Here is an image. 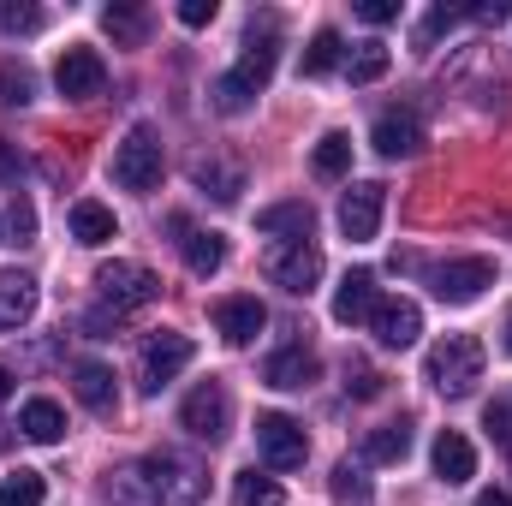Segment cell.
Wrapping results in <instances>:
<instances>
[{"label":"cell","instance_id":"obj_1","mask_svg":"<svg viewBox=\"0 0 512 506\" xmlns=\"http://www.w3.org/2000/svg\"><path fill=\"white\" fill-rule=\"evenodd\" d=\"M209 489L203 465L179 459V453H149L126 471H114L108 483V501L114 506H197Z\"/></svg>","mask_w":512,"mask_h":506},{"label":"cell","instance_id":"obj_2","mask_svg":"<svg viewBox=\"0 0 512 506\" xmlns=\"http://www.w3.org/2000/svg\"><path fill=\"white\" fill-rule=\"evenodd\" d=\"M274 60H280V36H274V18H268L262 30L251 24V42H245L239 66L215 78V108H221V114H245L256 96L268 90V78H274Z\"/></svg>","mask_w":512,"mask_h":506},{"label":"cell","instance_id":"obj_3","mask_svg":"<svg viewBox=\"0 0 512 506\" xmlns=\"http://www.w3.org/2000/svg\"><path fill=\"white\" fill-rule=\"evenodd\" d=\"M483 340H471V334H447L441 346H429V358H423V376L435 393H447V399H465L477 381H483Z\"/></svg>","mask_w":512,"mask_h":506},{"label":"cell","instance_id":"obj_4","mask_svg":"<svg viewBox=\"0 0 512 506\" xmlns=\"http://www.w3.org/2000/svg\"><path fill=\"white\" fill-rule=\"evenodd\" d=\"M96 292H102V310L126 316V310H143V304H155L161 280H155L143 262H126V256H114V262H102V268H96Z\"/></svg>","mask_w":512,"mask_h":506},{"label":"cell","instance_id":"obj_5","mask_svg":"<svg viewBox=\"0 0 512 506\" xmlns=\"http://www.w3.org/2000/svg\"><path fill=\"white\" fill-rule=\"evenodd\" d=\"M114 179L126 185V191H155L161 185V137L155 126H137L120 137V149H114Z\"/></svg>","mask_w":512,"mask_h":506},{"label":"cell","instance_id":"obj_6","mask_svg":"<svg viewBox=\"0 0 512 506\" xmlns=\"http://www.w3.org/2000/svg\"><path fill=\"white\" fill-rule=\"evenodd\" d=\"M179 423L197 441H227V429H233V393L221 381H197L185 393V405H179Z\"/></svg>","mask_w":512,"mask_h":506},{"label":"cell","instance_id":"obj_7","mask_svg":"<svg viewBox=\"0 0 512 506\" xmlns=\"http://www.w3.org/2000/svg\"><path fill=\"white\" fill-rule=\"evenodd\" d=\"M256 453H262L274 471H298V465L310 459V435H304V423H292L286 411H262V417H256Z\"/></svg>","mask_w":512,"mask_h":506},{"label":"cell","instance_id":"obj_8","mask_svg":"<svg viewBox=\"0 0 512 506\" xmlns=\"http://www.w3.org/2000/svg\"><path fill=\"white\" fill-rule=\"evenodd\" d=\"M429 286H435L441 304H477L495 286V262L489 256H453V262H441L429 274Z\"/></svg>","mask_w":512,"mask_h":506},{"label":"cell","instance_id":"obj_9","mask_svg":"<svg viewBox=\"0 0 512 506\" xmlns=\"http://www.w3.org/2000/svg\"><path fill=\"white\" fill-rule=\"evenodd\" d=\"M191 358H197V346H191L185 334H155V340L143 346V358H137V387H143V393H161Z\"/></svg>","mask_w":512,"mask_h":506},{"label":"cell","instance_id":"obj_10","mask_svg":"<svg viewBox=\"0 0 512 506\" xmlns=\"http://www.w3.org/2000/svg\"><path fill=\"white\" fill-rule=\"evenodd\" d=\"M268 280H274L280 292L304 298V292L322 280V251H316L310 239H298V245H274V251H268Z\"/></svg>","mask_w":512,"mask_h":506},{"label":"cell","instance_id":"obj_11","mask_svg":"<svg viewBox=\"0 0 512 506\" xmlns=\"http://www.w3.org/2000/svg\"><path fill=\"white\" fill-rule=\"evenodd\" d=\"M382 209H387V185H376V179L352 185V191L340 197V233H346L352 245H370V239L382 233Z\"/></svg>","mask_w":512,"mask_h":506},{"label":"cell","instance_id":"obj_12","mask_svg":"<svg viewBox=\"0 0 512 506\" xmlns=\"http://www.w3.org/2000/svg\"><path fill=\"white\" fill-rule=\"evenodd\" d=\"M54 90H60L66 102H90V96H102V90H108V66H102V54H96V48H66L60 66H54Z\"/></svg>","mask_w":512,"mask_h":506},{"label":"cell","instance_id":"obj_13","mask_svg":"<svg viewBox=\"0 0 512 506\" xmlns=\"http://www.w3.org/2000/svg\"><path fill=\"white\" fill-rule=\"evenodd\" d=\"M215 328L227 346H251L256 334L268 328V310L256 292H233V298H215Z\"/></svg>","mask_w":512,"mask_h":506},{"label":"cell","instance_id":"obj_14","mask_svg":"<svg viewBox=\"0 0 512 506\" xmlns=\"http://www.w3.org/2000/svg\"><path fill=\"white\" fill-rule=\"evenodd\" d=\"M370 334L382 340L387 352H405V346H417V334H423V310H417L411 298H382V304L370 310Z\"/></svg>","mask_w":512,"mask_h":506},{"label":"cell","instance_id":"obj_15","mask_svg":"<svg viewBox=\"0 0 512 506\" xmlns=\"http://www.w3.org/2000/svg\"><path fill=\"white\" fill-rule=\"evenodd\" d=\"M429 465H435V477L453 489V483H471L477 477V447L459 435V429H441L435 435V447H429Z\"/></svg>","mask_w":512,"mask_h":506},{"label":"cell","instance_id":"obj_16","mask_svg":"<svg viewBox=\"0 0 512 506\" xmlns=\"http://www.w3.org/2000/svg\"><path fill=\"white\" fill-rule=\"evenodd\" d=\"M256 227H262L268 239L298 245V239H310V233H316V209H310L304 197H286V203H268V209L256 215Z\"/></svg>","mask_w":512,"mask_h":506},{"label":"cell","instance_id":"obj_17","mask_svg":"<svg viewBox=\"0 0 512 506\" xmlns=\"http://www.w3.org/2000/svg\"><path fill=\"white\" fill-rule=\"evenodd\" d=\"M382 304V286H376V274L370 268H352L346 280H340V292H334V322H370V310Z\"/></svg>","mask_w":512,"mask_h":506},{"label":"cell","instance_id":"obj_18","mask_svg":"<svg viewBox=\"0 0 512 506\" xmlns=\"http://www.w3.org/2000/svg\"><path fill=\"white\" fill-rule=\"evenodd\" d=\"M173 233H179V251H185V268H191L197 280L221 274V262H227V239H221V233H191V227H185V215H173Z\"/></svg>","mask_w":512,"mask_h":506},{"label":"cell","instance_id":"obj_19","mask_svg":"<svg viewBox=\"0 0 512 506\" xmlns=\"http://www.w3.org/2000/svg\"><path fill=\"white\" fill-rule=\"evenodd\" d=\"M316 370H322V364H316V352H310V346H286V352H274V358H268L262 381H268V387H280V393H298V387H310V381H316Z\"/></svg>","mask_w":512,"mask_h":506},{"label":"cell","instance_id":"obj_20","mask_svg":"<svg viewBox=\"0 0 512 506\" xmlns=\"http://www.w3.org/2000/svg\"><path fill=\"white\" fill-rule=\"evenodd\" d=\"M30 316H36V280L18 274V268H0V334L24 328Z\"/></svg>","mask_w":512,"mask_h":506},{"label":"cell","instance_id":"obj_21","mask_svg":"<svg viewBox=\"0 0 512 506\" xmlns=\"http://www.w3.org/2000/svg\"><path fill=\"white\" fill-rule=\"evenodd\" d=\"M370 143L382 149L387 161H405V155H417V143H423V126H417L411 114H399V108H393V114H382V120H376Z\"/></svg>","mask_w":512,"mask_h":506},{"label":"cell","instance_id":"obj_22","mask_svg":"<svg viewBox=\"0 0 512 506\" xmlns=\"http://www.w3.org/2000/svg\"><path fill=\"white\" fill-rule=\"evenodd\" d=\"M72 239L78 245H108V239H120V221H114V209L108 203H96V197H84V203H72Z\"/></svg>","mask_w":512,"mask_h":506},{"label":"cell","instance_id":"obj_23","mask_svg":"<svg viewBox=\"0 0 512 506\" xmlns=\"http://www.w3.org/2000/svg\"><path fill=\"white\" fill-rule=\"evenodd\" d=\"M18 435L36 441V447H54V441L66 435V411H60L54 399H30V405L18 411Z\"/></svg>","mask_w":512,"mask_h":506},{"label":"cell","instance_id":"obj_24","mask_svg":"<svg viewBox=\"0 0 512 506\" xmlns=\"http://www.w3.org/2000/svg\"><path fill=\"white\" fill-rule=\"evenodd\" d=\"M72 393H78V405H90V411H114V370L96 364V358L72 364Z\"/></svg>","mask_w":512,"mask_h":506},{"label":"cell","instance_id":"obj_25","mask_svg":"<svg viewBox=\"0 0 512 506\" xmlns=\"http://www.w3.org/2000/svg\"><path fill=\"white\" fill-rule=\"evenodd\" d=\"M358 453H364V465H399V459L411 453V423H382V429H370Z\"/></svg>","mask_w":512,"mask_h":506},{"label":"cell","instance_id":"obj_26","mask_svg":"<svg viewBox=\"0 0 512 506\" xmlns=\"http://www.w3.org/2000/svg\"><path fill=\"white\" fill-rule=\"evenodd\" d=\"M310 167H316V179H346V173H352V137H346V131H328V137H316V149H310Z\"/></svg>","mask_w":512,"mask_h":506},{"label":"cell","instance_id":"obj_27","mask_svg":"<svg viewBox=\"0 0 512 506\" xmlns=\"http://www.w3.org/2000/svg\"><path fill=\"white\" fill-rule=\"evenodd\" d=\"M36 102V72L24 60H0V108H30Z\"/></svg>","mask_w":512,"mask_h":506},{"label":"cell","instance_id":"obj_28","mask_svg":"<svg viewBox=\"0 0 512 506\" xmlns=\"http://www.w3.org/2000/svg\"><path fill=\"white\" fill-rule=\"evenodd\" d=\"M340 54H346L340 30H316V36H310V48H304V78H328V72L340 66Z\"/></svg>","mask_w":512,"mask_h":506},{"label":"cell","instance_id":"obj_29","mask_svg":"<svg viewBox=\"0 0 512 506\" xmlns=\"http://www.w3.org/2000/svg\"><path fill=\"white\" fill-rule=\"evenodd\" d=\"M191 179H197V185H215V197H221V203H233V197L245 191L239 167H227V161H209V155H197V161H191Z\"/></svg>","mask_w":512,"mask_h":506},{"label":"cell","instance_id":"obj_30","mask_svg":"<svg viewBox=\"0 0 512 506\" xmlns=\"http://www.w3.org/2000/svg\"><path fill=\"white\" fill-rule=\"evenodd\" d=\"M102 30H108L114 42L137 48V42L149 36V12H143V6H108V12H102Z\"/></svg>","mask_w":512,"mask_h":506},{"label":"cell","instance_id":"obj_31","mask_svg":"<svg viewBox=\"0 0 512 506\" xmlns=\"http://www.w3.org/2000/svg\"><path fill=\"white\" fill-rule=\"evenodd\" d=\"M387 66H393V54H387L382 42H358V54L346 60L352 84H376V78H387Z\"/></svg>","mask_w":512,"mask_h":506},{"label":"cell","instance_id":"obj_32","mask_svg":"<svg viewBox=\"0 0 512 506\" xmlns=\"http://www.w3.org/2000/svg\"><path fill=\"white\" fill-rule=\"evenodd\" d=\"M42 501H48L42 471H18V477H6V483H0V506H42Z\"/></svg>","mask_w":512,"mask_h":506},{"label":"cell","instance_id":"obj_33","mask_svg":"<svg viewBox=\"0 0 512 506\" xmlns=\"http://www.w3.org/2000/svg\"><path fill=\"white\" fill-rule=\"evenodd\" d=\"M30 239H36V209H30V197H12V203H6L0 245H30Z\"/></svg>","mask_w":512,"mask_h":506},{"label":"cell","instance_id":"obj_34","mask_svg":"<svg viewBox=\"0 0 512 506\" xmlns=\"http://www.w3.org/2000/svg\"><path fill=\"white\" fill-rule=\"evenodd\" d=\"M42 24H48L42 6H24V0L12 6V0H0V30H6V36H36Z\"/></svg>","mask_w":512,"mask_h":506},{"label":"cell","instance_id":"obj_35","mask_svg":"<svg viewBox=\"0 0 512 506\" xmlns=\"http://www.w3.org/2000/svg\"><path fill=\"white\" fill-rule=\"evenodd\" d=\"M233 495H239V506H286L280 483H274V477H256V471L239 477V489H233Z\"/></svg>","mask_w":512,"mask_h":506},{"label":"cell","instance_id":"obj_36","mask_svg":"<svg viewBox=\"0 0 512 506\" xmlns=\"http://www.w3.org/2000/svg\"><path fill=\"white\" fill-rule=\"evenodd\" d=\"M334 501H370V477H364V465H334Z\"/></svg>","mask_w":512,"mask_h":506},{"label":"cell","instance_id":"obj_37","mask_svg":"<svg viewBox=\"0 0 512 506\" xmlns=\"http://www.w3.org/2000/svg\"><path fill=\"white\" fill-rule=\"evenodd\" d=\"M459 18H465V12H459V6H435V12H429V18H423V24H417V48H429V42H435V36H441V30H453V24H459Z\"/></svg>","mask_w":512,"mask_h":506},{"label":"cell","instance_id":"obj_38","mask_svg":"<svg viewBox=\"0 0 512 506\" xmlns=\"http://www.w3.org/2000/svg\"><path fill=\"white\" fill-rule=\"evenodd\" d=\"M346 393H352V399H376V393H382V376H376L370 364H346Z\"/></svg>","mask_w":512,"mask_h":506},{"label":"cell","instance_id":"obj_39","mask_svg":"<svg viewBox=\"0 0 512 506\" xmlns=\"http://www.w3.org/2000/svg\"><path fill=\"white\" fill-rule=\"evenodd\" d=\"M215 12H221L215 0H185V6H179V24H185V30H203V24H215Z\"/></svg>","mask_w":512,"mask_h":506},{"label":"cell","instance_id":"obj_40","mask_svg":"<svg viewBox=\"0 0 512 506\" xmlns=\"http://www.w3.org/2000/svg\"><path fill=\"white\" fill-rule=\"evenodd\" d=\"M358 18H364V24H393V18H399V0H364Z\"/></svg>","mask_w":512,"mask_h":506},{"label":"cell","instance_id":"obj_41","mask_svg":"<svg viewBox=\"0 0 512 506\" xmlns=\"http://www.w3.org/2000/svg\"><path fill=\"white\" fill-rule=\"evenodd\" d=\"M483 429L507 441V435H512V411H507V405H489V411H483Z\"/></svg>","mask_w":512,"mask_h":506},{"label":"cell","instance_id":"obj_42","mask_svg":"<svg viewBox=\"0 0 512 506\" xmlns=\"http://www.w3.org/2000/svg\"><path fill=\"white\" fill-rule=\"evenodd\" d=\"M0 179H6L12 191H18V179H24V155H12L6 143H0Z\"/></svg>","mask_w":512,"mask_h":506},{"label":"cell","instance_id":"obj_43","mask_svg":"<svg viewBox=\"0 0 512 506\" xmlns=\"http://www.w3.org/2000/svg\"><path fill=\"white\" fill-rule=\"evenodd\" d=\"M507 0H483V6H471V18H477V24H507Z\"/></svg>","mask_w":512,"mask_h":506},{"label":"cell","instance_id":"obj_44","mask_svg":"<svg viewBox=\"0 0 512 506\" xmlns=\"http://www.w3.org/2000/svg\"><path fill=\"white\" fill-rule=\"evenodd\" d=\"M477 506H512V495H501V489H483V495H477Z\"/></svg>","mask_w":512,"mask_h":506},{"label":"cell","instance_id":"obj_45","mask_svg":"<svg viewBox=\"0 0 512 506\" xmlns=\"http://www.w3.org/2000/svg\"><path fill=\"white\" fill-rule=\"evenodd\" d=\"M6 393H12V370H6V364H0V399H6Z\"/></svg>","mask_w":512,"mask_h":506},{"label":"cell","instance_id":"obj_46","mask_svg":"<svg viewBox=\"0 0 512 506\" xmlns=\"http://www.w3.org/2000/svg\"><path fill=\"white\" fill-rule=\"evenodd\" d=\"M507 352H512V322H507Z\"/></svg>","mask_w":512,"mask_h":506},{"label":"cell","instance_id":"obj_47","mask_svg":"<svg viewBox=\"0 0 512 506\" xmlns=\"http://www.w3.org/2000/svg\"><path fill=\"white\" fill-rule=\"evenodd\" d=\"M0 447H6V435H0Z\"/></svg>","mask_w":512,"mask_h":506},{"label":"cell","instance_id":"obj_48","mask_svg":"<svg viewBox=\"0 0 512 506\" xmlns=\"http://www.w3.org/2000/svg\"><path fill=\"white\" fill-rule=\"evenodd\" d=\"M507 465H512V459H507Z\"/></svg>","mask_w":512,"mask_h":506}]
</instances>
